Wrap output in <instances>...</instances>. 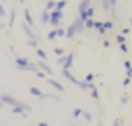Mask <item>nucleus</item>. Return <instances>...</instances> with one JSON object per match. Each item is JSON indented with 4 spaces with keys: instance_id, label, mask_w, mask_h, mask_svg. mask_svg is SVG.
<instances>
[{
    "instance_id": "f257e3e1",
    "label": "nucleus",
    "mask_w": 132,
    "mask_h": 126,
    "mask_svg": "<svg viewBox=\"0 0 132 126\" xmlns=\"http://www.w3.org/2000/svg\"><path fill=\"white\" fill-rule=\"evenodd\" d=\"M16 69H17L19 72H34V73H36L40 67L36 66V64H33V62H30L27 58L17 56V58H16Z\"/></svg>"
},
{
    "instance_id": "f03ea898",
    "label": "nucleus",
    "mask_w": 132,
    "mask_h": 126,
    "mask_svg": "<svg viewBox=\"0 0 132 126\" xmlns=\"http://www.w3.org/2000/svg\"><path fill=\"white\" fill-rule=\"evenodd\" d=\"M0 100H2L3 103H6V104H10L11 107L13 106H22L27 112H30L31 111V107L27 104V103H22V101H19V100H16L14 97H11V95H8V93H2V97H0Z\"/></svg>"
},
{
    "instance_id": "7ed1b4c3",
    "label": "nucleus",
    "mask_w": 132,
    "mask_h": 126,
    "mask_svg": "<svg viewBox=\"0 0 132 126\" xmlns=\"http://www.w3.org/2000/svg\"><path fill=\"white\" fill-rule=\"evenodd\" d=\"M50 23L53 25V27H59V23H61V20L64 19V13L62 11H59V10H53V11H50Z\"/></svg>"
},
{
    "instance_id": "20e7f679",
    "label": "nucleus",
    "mask_w": 132,
    "mask_h": 126,
    "mask_svg": "<svg viewBox=\"0 0 132 126\" xmlns=\"http://www.w3.org/2000/svg\"><path fill=\"white\" fill-rule=\"evenodd\" d=\"M62 75H64L65 78H67L69 81H72L75 86H79V83H81V81H79V80H76V78L70 73V69H64V70H62Z\"/></svg>"
},
{
    "instance_id": "39448f33",
    "label": "nucleus",
    "mask_w": 132,
    "mask_h": 126,
    "mask_svg": "<svg viewBox=\"0 0 132 126\" xmlns=\"http://www.w3.org/2000/svg\"><path fill=\"white\" fill-rule=\"evenodd\" d=\"M37 66H39V67H40V69H42V70L47 73V75H53V70L50 69V66H48L47 62H45V59H40V61L37 62Z\"/></svg>"
},
{
    "instance_id": "423d86ee",
    "label": "nucleus",
    "mask_w": 132,
    "mask_h": 126,
    "mask_svg": "<svg viewBox=\"0 0 132 126\" xmlns=\"http://www.w3.org/2000/svg\"><path fill=\"white\" fill-rule=\"evenodd\" d=\"M30 92H31V95H34V97H37V98H48V93H44V92L39 90L37 87H30Z\"/></svg>"
},
{
    "instance_id": "0eeeda50",
    "label": "nucleus",
    "mask_w": 132,
    "mask_h": 126,
    "mask_svg": "<svg viewBox=\"0 0 132 126\" xmlns=\"http://www.w3.org/2000/svg\"><path fill=\"white\" fill-rule=\"evenodd\" d=\"M95 28L98 30V33L100 34H106V25H104V22H101V20H95Z\"/></svg>"
},
{
    "instance_id": "6e6552de",
    "label": "nucleus",
    "mask_w": 132,
    "mask_h": 126,
    "mask_svg": "<svg viewBox=\"0 0 132 126\" xmlns=\"http://www.w3.org/2000/svg\"><path fill=\"white\" fill-rule=\"evenodd\" d=\"M90 6V0H81V3H79V6H78V11H79V14L81 13H84V11H87V8Z\"/></svg>"
},
{
    "instance_id": "1a4fd4ad",
    "label": "nucleus",
    "mask_w": 132,
    "mask_h": 126,
    "mask_svg": "<svg viewBox=\"0 0 132 126\" xmlns=\"http://www.w3.org/2000/svg\"><path fill=\"white\" fill-rule=\"evenodd\" d=\"M73 53H70L69 56H67V59H65V62H64V66H62V69H70L72 67V64H73Z\"/></svg>"
},
{
    "instance_id": "9d476101",
    "label": "nucleus",
    "mask_w": 132,
    "mask_h": 126,
    "mask_svg": "<svg viewBox=\"0 0 132 126\" xmlns=\"http://www.w3.org/2000/svg\"><path fill=\"white\" fill-rule=\"evenodd\" d=\"M40 19H42V25H47V23L50 22V19H51V17H50V11H48V10H44Z\"/></svg>"
},
{
    "instance_id": "9b49d317",
    "label": "nucleus",
    "mask_w": 132,
    "mask_h": 126,
    "mask_svg": "<svg viewBox=\"0 0 132 126\" xmlns=\"http://www.w3.org/2000/svg\"><path fill=\"white\" fill-rule=\"evenodd\" d=\"M48 84H50V86H53V87H54L56 90H59V92H64V90H65V89H64V86H62V84H59V83H57V81H54V80H48Z\"/></svg>"
},
{
    "instance_id": "f8f14e48",
    "label": "nucleus",
    "mask_w": 132,
    "mask_h": 126,
    "mask_svg": "<svg viewBox=\"0 0 132 126\" xmlns=\"http://www.w3.org/2000/svg\"><path fill=\"white\" fill-rule=\"evenodd\" d=\"M25 20H27V23L28 25H34V20H33V16H31V13H30V10L28 8H25Z\"/></svg>"
},
{
    "instance_id": "ddd939ff",
    "label": "nucleus",
    "mask_w": 132,
    "mask_h": 126,
    "mask_svg": "<svg viewBox=\"0 0 132 126\" xmlns=\"http://www.w3.org/2000/svg\"><path fill=\"white\" fill-rule=\"evenodd\" d=\"M75 34H76V28H75V25L72 23V25L67 28V37L72 39V37H75Z\"/></svg>"
},
{
    "instance_id": "4468645a",
    "label": "nucleus",
    "mask_w": 132,
    "mask_h": 126,
    "mask_svg": "<svg viewBox=\"0 0 132 126\" xmlns=\"http://www.w3.org/2000/svg\"><path fill=\"white\" fill-rule=\"evenodd\" d=\"M100 2H101V5H103V10L107 13L110 8H112V5H110V0H100Z\"/></svg>"
},
{
    "instance_id": "2eb2a0df",
    "label": "nucleus",
    "mask_w": 132,
    "mask_h": 126,
    "mask_svg": "<svg viewBox=\"0 0 132 126\" xmlns=\"http://www.w3.org/2000/svg\"><path fill=\"white\" fill-rule=\"evenodd\" d=\"M54 8H56V2H54V0H48V2H47V6H45V10L53 11Z\"/></svg>"
},
{
    "instance_id": "dca6fc26",
    "label": "nucleus",
    "mask_w": 132,
    "mask_h": 126,
    "mask_svg": "<svg viewBox=\"0 0 132 126\" xmlns=\"http://www.w3.org/2000/svg\"><path fill=\"white\" fill-rule=\"evenodd\" d=\"M86 28H87V30H90V28H95V20H93L92 17H89V19L86 20Z\"/></svg>"
},
{
    "instance_id": "f3484780",
    "label": "nucleus",
    "mask_w": 132,
    "mask_h": 126,
    "mask_svg": "<svg viewBox=\"0 0 132 126\" xmlns=\"http://www.w3.org/2000/svg\"><path fill=\"white\" fill-rule=\"evenodd\" d=\"M65 5H67V2H65V0H61V2H57V3H56V8H54V10L62 11V10L65 8Z\"/></svg>"
},
{
    "instance_id": "a211bd4d",
    "label": "nucleus",
    "mask_w": 132,
    "mask_h": 126,
    "mask_svg": "<svg viewBox=\"0 0 132 126\" xmlns=\"http://www.w3.org/2000/svg\"><path fill=\"white\" fill-rule=\"evenodd\" d=\"M36 53H37V56H39L40 59H47V53H45L42 48H36Z\"/></svg>"
},
{
    "instance_id": "6ab92c4d",
    "label": "nucleus",
    "mask_w": 132,
    "mask_h": 126,
    "mask_svg": "<svg viewBox=\"0 0 132 126\" xmlns=\"http://www.w3.org/2000/svg\"><path fill=\"white\" fill-rule=\"evenodd\" d=\"M14 20H16V10L13 8V10H11V16H10V25H11V27L14 25Z\"/></svg>"
},
{
    "instance_id": "aec40b11",
    "label": "nucleus",
    "mask_w": 132,
    "mask_h": 126,
    "mask_svg": "<svg viewBox=\"0 0 132 126\" xmlns=\"http://www.w3.org/2000/svg\"><path fill=\"white\" fill-rule=\"evenodd\" d=\"M56 33H57V37H62V36H67V31L64 28H56Z\"/></svg>"
},
{
    "instance_id": "412c9836",
    "label": "nucleus",
    "mask_w": 132,
    "mask_h": 126,
    "mask_svg": "<svg viewBox=\"0 0 132 126\" xmlns=\"http://www.w3.org/2000/svg\"><path fill=\"white\" fill-rule=\"evenodd\" d=\"M37 41L39 39H28V45L33 47V48H37Z\"/></svg>"
},
{
    "instance_id": "4be33fe9",
    "label": "nucleus",
    "mask_w": 132,
    "mask_h": 126,
    "mask_svg": "<svg viewBox=\"0 0 132 126\" xmlns=\"http://www.w3.org/2000/svg\"><path fill=\"white\" fill-rule=\"evenodd\" d=\"M56 37H57L56 30H53V31H50V33H48V41H53V39H56Z\"/></svg>"
},
{
    "instance_id": "5701e85b",
    "label": "nucleus",
    "mask_w": 132,
    "mask_h": 126,
    "mask_svg": "<svg viewBox=\"0 0 132 126\" xmlns=\"http://www.w3.org/2000/svg\"><path fill=\"white\" fill-rule=\"evenodd\" d=\"M124 36H126V34H123V33H121V34H118V36H117V42H118V44H124V42H126Z\"/></svg>"
},
{
    "instance_id": "b1692460",
    "label": "nucleus",
    "mask_w": 132,
    "mask_h": 126,
    "mask_svg": "<svg viewBox=\"0 0 132 126\" xmlns=\"http://www.w3.org/2000/svg\"><path fill=\"white\" fill-rule=\"evenodd\" d=\"M79 115H82V109H81V107H76V109L73 111V117H75V118H78Z\"/></svg>"
},
{
    "instance_id": "393cba45",
    "label": "nucleus",
    "mask_w": 132,
    "mask_h": 126,
    "mask_svg": "<svg viewBox=\"0 0 132 126\" xmlns=\"http://www.w3.org/2000/svg\"><path fill=\"white\" fill-rule=\"evenodd\" d=\"M82 117H84L87 121H92V114H89L87 111H82Z\"/></svg>"
},
{
    "instance_id": "a878e982",
    "label": "nucleus",
    "mask_w": 132,
    "mask_h": 126,
    "mask_svg": "<svg viewBox=\"0 0 132 126\" xmlns=\"http://www.w3.org/2000/svg\"><path fill=\"white\" fill-rule=\"evenodd\" d=\"M92 98H93V100H98V98H100V93H98L96 87H95V89H92Z\"/></svg>"
},
{
    "instance_id": "bb28decb",
    "label": "nucleus",
    "mask_w": 132,
    "mask_h": 126,
    "mask_svg": "<svg viewBox=\"0 0 132 126\" xmlns=\"http://www.w3.org/2000/svg\"><path fill=\"white\" fill-rule=\"evenodd\" d=\"M65 59H67V56H64V54H62V56H59V59H57V64H59V66H64Z\"/></svg>"
},
{
    "instance_id": "cd10ccee",
    "label": "nucleus",
    "mask_w": 132,
    "mask_h": 126,
    "mask_svg": "<svg viewBox=\"0 0 132 126\" xmlns=\"http://www.w3.org/2000/svg\"><path fill=\"white\" fill-rule=\"evenodd\" d=\"M117 2L118 0H110V5H112V14L115 16V8H117Z\"/></svg>"
},
{
    "instance_id": "c85d7f7f",
    "label": "nucleus",
    "mask_w": 132,
    "mask_h": 126,
    "mask_svg": "<svg viewBox=\"0 0 132 126\" xmlns=\"http://www.w3.org/2000/svg\"><path fill=\"white\" fill-rule=\"evenodd\" d=\"M120 50H121L123 53H127V50H129V48H127V45H126V42H124V44H120Z\"/></svg>"
},
{
    "instance_id": "c756f323",
    "label": "nucleus",
    "mask_w": 132,
    "mask_h": 126,
    "mask_svg": "<svg viewBox=\"0 0 132 126\" xmlns=\"http://www.w3.org/2000/svg\"><path fill=\"white\" fill-rule=\"evenodd\" d=\"M54 53H56L57 56H62V54H64V50H62L61 47H56V48H54Z\"/></svg>"
},
{
    "instance_id": "7c9ffc66",
    "label": "nucleus",
    "mask_w": 132,
    "mask_h": 126,
    "mask_svg": "<svg viewBox=\"0 0 132 126\" xmlns=\"http://www.w3.org/2000/svg\"><path fill=\"white\" fill-rule=\"evenodd\" d=\"M104 25H106L107 30H112V28H113V22H110V20H109V22H104Z\"/></svg>"
},
{
    "instance_id": "2f4dec72",
    "label": "nucleus",
    "mask_w": 132,
    "mask_h": 126,
    "mask_svg": "<svg viewBox=\"0 0 132 126\" xmlns=\"http://www.w3.org/2000/svg\"><path fill=\"white\" fill-rule=\"evenodd\" d=\"M36 76H37V78H45V72H39V70H37V72H36Z\"/></svg>"
},
{
    "instance_id": "473e14b6",
    "label": "nucleus",
    "mask_w": 132,
    "mask_h": 126,
    "mask_svg": "<svg viewBox=\"0 0 132 126\" xmlns=\"http://www.w3.org/2000/svg\"><path fill=\"white\" fill-rule=\"evenodd\" d=\"M129 84H130V76L124 78V81H123V86H129Z\"/></svg>"
},
{
    "instance_id": "72a5a7b5",
    "label": "nucleus",
    "mask_w": 132,
    "mask_h": 126,
    "mask_svg": "<svg viewBox=\"0 0 132 126\" xmlns=\"http://www.w3.org/2000/svg\"><path fill=\"white\" fill-rule=\"evenodd\" d=\"M127 101H129V97H127V95H124V97L121 98V104H126Z\"/></svg>"
},
{
    "instance_id": "f704fd0d",
    "label": "nucleus",
    "mask_w": 132,
    "mask_h": 126,
    "mask_svg": "<svg viewBox=\"0 0 132 126\" xmlns=\"http://www.w3.org/2000/svg\"><path fill=\"white\" fill-rule=\"evenodd\" d=\"M124 67H126L127 70H129V69H132V66H130V62H129V61H124Z\"/></svg>"
},
{
    "instance_id": "c9c22d12",
    "label": "nucleus",
    "mask_w": 132,
    "mask_h": 126,
    "mask_svg": "<svg viewBox=\"0 0 132 126\" xmlns=\"http://www.w3.org/2000/svg\"><path fill=\"white\" fill-rule=\"evenodd\" d=\"M5 14H6V13H5V8H3V6H0V16L5 17Z\"/></svg>"
},
{
    "instance_id": "e433bc0d",
    "label": "nucleus",
    "mask_w": 132,
    "mask_h": 126,
    "mask_svg": "<svg viewBox=\"0 0 132 126\" xmlns=\"http://www.w3.org/2000/svg\"><path fill=\"white\" fill-rule=\"evenodd\" d=\"M86 81H93V75H92V73H89V75L86 76Z\"/></svg>"
},
{
    "instance_id": "4c0bfd02",
    "label": "nucleus",
    "mask_w": 132,
    "mask_h": 126,
    "mask_svg": "<svg viewBox=\"0 0 132 126\" xmlns=\"http://www.w3.org/2000/svg\"><path fill=\"white\" fill-rule=\"evenodd\" d=\"M123 123H124V121H123V120H121V118H118V120H117V121H115V123H113V124H123Z\"/></svg>"
},
{
    "instance_id": "58836bf2",
    "label": "nucleus",
    "mask_w": 132,
    "mask_h": 126,
    "mask_svg": "<svg viewBox=\"0 0 132 126\" xmlns=\"http://www.w3.org/2000/svg\"><path fill=\"white\" fill-rule=\"evenodd\" d=\"M104 47L109 48V47H110V42H109V41H104Z\"/></svg>"
},
{
    "instance_id": "ea45409f",
    "label": "nucleus",
    "mask_w": 132,
    "mask_h": 126,
    "mask_svg": "<svg viewBox=\"0 0 132 126\" xmlns=\"http://www.w3.org/2000/svg\"><path fill=\"white\" fill-rule=\"evenodd\" d=\"M121 33H123V34H129V28H124V30H123Z\"/></svg>"
},
{
    "instance_id": "a19ab883",
    "label": "nucleus",
    "mask_w": 132,
    "mask_h": 126,
    "mask_svg": "<svg viewBox=\"0 0 132 126\" xmlns=\"http://www.w3.org/2000/svg\"><path fill=\"white\" fill-rule=\"evenodd\" d=\"M126 73H127V76H132V69H129V70H126Z\"/></svg>"
},
{
    "instance_id": "79ce46f5",
    "label": "nucleus",
    "mask_w": 132,
    "mask_h": 126,
    "mask_svg": "<svg viewBox=\"0 0 132 126\" xmlns=\"http://www.w3.org/2000/svg\"><path fill=\"white\" fill-rule=\"evenodd\" d=\"M19 2H20V3H25V0H19Z\"/></svg>"
},
{
    "instance_id": "37998d69",
    "label": "nucleus",
    "mask_w": 132,
    "mask_h": 126,
    "mask_svg": "<svg viewBox=\"0 0 132 126\" xmlns=\"http://www.w3.org/2000/svg\"><path fill=\"white\" fill-rule=\"evenodd\" d=\"M130 23H132V19H130Z\"/></svg>"
}]
</instances>
